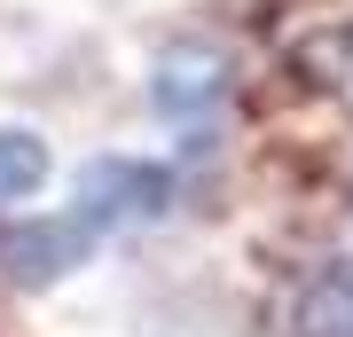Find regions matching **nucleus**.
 Returning a JSON list of instances; mask_svg holds the SVG:
<instances>
[{
    "mask_svg": "<svg viewBox=\"0 0 353 337\" xmlns=\"http://www.w3.org/2000/svg\"><path fill=\"white\" fill-rule=\"evenodd\" d=\"M299 337H353V267H322L299 290Z\"/></svg>",
    "mask_w": 353,
    "mask_h": 337,
    "instance_id": "nucleus-4",
    "label": "nucleus"
},
{
    "mask_svg": "<svg viewBox=\"0 0 353 337\" xmlns=\"http://www.w3.org/2000/svg\"><path fill=\"white\" fill-rule=\"evenodd\" d=\"M39 181H48V141L32 125H0V212L39 196Z\"/></svg>",
    "mask_w": 353,
    "mask_h": 337,
    "instance_id": "nucleus-5",
    "label": "nucleus"
},
{
    "mask_svg": "<svg viewBox=\"0 0 353 337\" xmlns=\"http://www.w3.org/2000/svg\"><path fill=\"white\" fill-rule=\"evenodd\" d=\"M87 243H94V227L79 212H63V220L8 227V236H0V259H8V275H24V283H55V275H71V267L87 259Z\"/></svg>",
    "mask_w": 353,
    "mask_h": 337,
    "instance_id": "nucleus-2",
    "label": "nucleus"
},
{
    "mask_svg": "<svg viewBox=\"0 0 353 337\" xmlns=\"http://www.w3.org/2000/svg\"><path fill=\"white\" fill-rule=\"evenodd\" d=\"M165 196H173V181L157 173V165H134V157H102L87 165V181H79V220L87 227H118V220H157Z\"/></svg>",
    "mask_w": 353,
    "mask_h": 337,
    "instance_id": "nucleus-1",
    "label": "nucleus"
},
{
    "mask_svg": "<svg viewBox=\"0 0 353 337\" xmlns=\"http://www.w3.org/2000/svg\"><path fill=\"white\" fill-rule=\"evenodd\" d=\"M220 87H228V63H220L212 48H165L150 94H157L165 118H196V110H212V102H220Z\"/></svg>",
    "mask_w": 353,
    "mask_h": 337,
    "instance_id": "nucleus-3",
    "label": "nucleus"
}]
</instances>
